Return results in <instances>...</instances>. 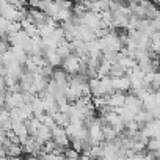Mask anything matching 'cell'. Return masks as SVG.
<instances>
[{
	"label": "cell",
	"mask_w": 160,
	"mask_h": 160,
	"mask_svg": "<svg viewBox=\"0 0 160 160\" xmlns=\"http://www.w3.org/2000/svg\"><path fill=\"white\" fill-rule=\"evenodd\" d=\"M124 99H126V94L124 93L115 91L110 96H107V107H110L112 110L121 108V107H124Z\"/></svg>",
	"instance_id": "obj_5"
},
{
	"label": "cell",
	"mask_w": 160,
	"mask_h": 160,
	"mask_svg": "<svg viewBox=\"0 0 160 160\" xmlns=\"http://www.w3.org/2000/svg\"><path fill=\"white\" fill-rule=\"evenodd\" d=\"M158 149H160V141H158V138H151V140H148L146 148H144L146 152H157Z\"/></svg>",
	"instance_id": "obj_17"
},
{
	"label": "cell",
	"mask_w": 160,
	"mask_h": 160,
	"mask_svg": "<svg viewBox=\"0 0 160 160\" xmlns=\"http://www.w3.org/2000/svg\"><path fill=\"white\" fill-rule=\"evenodd\" d=\"M0 16L7 21L16 22L18 21V10L10 2H0Z\"/></svg>",
	"instance_id": "obj_4"
},
{
	"label": "cell",
	"mask_w": 160,
	"mask_h": 160,
	"mask_svg": "<svg viewBox=\"0 0 160 160\" xmlns=\"http://www.w3.org/2000/svg\"><path fill=\"white\" fill-rule=\"evenodd\" d=\"M126 160H143V152H140V154H135L133 157H130V158H126Z\"/></svg>",
	"instance_id": "obj_20"
},
{
	"label": "cell",
	"mask_w": 160,
	"mask_h": 160,
	"mask_svg": "<svg viewBox=\"0 0 160 160\" xmlns=\"http://www.w3.org/2000/svg\"><path fill=\"white\" fill-rule=\"evenodd\" d=\"M22 152H24L22 146H19V144H10L5 148V155H8V157H21Z\"/></svg>",
	"instance_id": "obj_16"
},
{
	"label": "cell",
	"mask_w": 160,
	"mask_h": 160,
	"mask_svg": "<svg viewBox=\"0 0 160 160\" xmlns=\"http://www.w3.org/2000/svg\"><path fill=\"white\" fill-rule=\"evenodd\" d=\"M35 138L38 140L39 144H44V143H47V141L52 140V132H50V129H47L46 126L41 124L39 129H38V132H36V135H35Z\"/></svg>",
	"instance_id": "obj_10"
},
{
	"label": "cell",
	"mask_w": 160,
	"mask_h": 160,
	"mask_svg": "<svg viewBox=\"0 0 160 160\" xmlns=\"http://www.w3.org/2000/svg\"><path fill=\"white\" fill-rule=\"evenodd\" d=\"M140 137L151 140V138H158V121L152 119L149 122H146L144 126H141L140 129Z\"/></svg>",
	"instance_id": "obj_1"
},
{
	"label": "cell",
	"mask_w": 160,
	"mask_h": 160,
	"mask_svg": "<svg viewBox=\"0 0 160 160\" xmlns=\"http://www.w3.org/2000/svg\"><path fill=\"white\" fill-rule=\"evenodd\" d=\"M124 107L127 108V110H130L132 113H138L140 110H143V104H141V101L137 98V96H133V94H129V96H126V99H124Z\"/></svg>",
	"instance_id": "obj_7"
},
{
	"label": "cell",
	"mask_w": 160,
	"mask_h": 160,
	"mask_svg": "<svg viewBox=\"0 0 160 160\" xmlns=\"http://www.w3.org/2000/svg\"><path fill=\"white\" fill-rule=\"evenodd\" d=\"M126 71L127 69H124L121 64H112V68H110V72H108V77L110 78H118V77H122V75H126Z\"/></svg>",
	"instance_id": "obj_15"
},
{
	"label": "cell",
	"mask_w": 160,
	"mask_h": 160,
	"mask_svg": "<svg viewBox=\"0 0 160 160\" xmlns=\"http://www.w3.org/2000/svg\"><path fill=\"white\" fill-rule=\"evenodd\" d=\"M112 87H113V91H118V93L129 91L130 90L129 77L127 75H122V77H118V78H112Z\"/></svg>",
	"instance_id": "obj_6"
},
{
	"label": "cell",
	"mask_w": 160,
	"mask_h": 160,
	"mask_svg": "<svg viewBox=\"0 0 160 160\" xmlns=\"http://www.w3.org/2000/svg\"><path fill=\"white\" fill-rule=\"evenodd\" d=\"M55 52L60 55V58H61V60H64V58H68L69 55H72L71 44H69L66 39H63L61 42H58V44H57V49H55Z\"/></svg>",
	"instance_id": "obj_11"
},
{
	"label": "cell",
	"mask_w": 160,
	"mask_h": 160,
	"mask_svg": "<svg viewBox=\"0 0 160 160\" xmlns=\"http://www.w3.org/2000/svg\"><path fill=\"white\" fill-rule=\"evenodd\" d=\"M52 118H53V121H55V126L63 127V129L71 122V121H69V116H68V115H64V113H60V112L53 113V115H52Z\"/></svg>",
	"instance_id": "obj_14"
},
{
	"label": "cell",
	"mask_w": 160,
	"mask_h": 160,
	"mask_svg": "<svg viewBox=\"0 0 160 160\" xmlns=\"http://www.w3.org/2000/svg\"><path fill=\"white\" fill-rule=\"evenodd\" d=\"M42 58H44V61L49 64V66H52V68H57V66H60L61 64V58H60V55L55 52V50H47L44 55H42Z\"/></svg>",
	"instance_id": "obj_9"
},
{
	"label": "cell",
	"mask_w": 160,
	"mask_h": 160,
	"mask_svg": "<svg viewBox=\"0 0 160 160\" xmlns=\"http://www.w3.org/2000/svg\"><path fill=\"white\" fill-rule=\"evenodd\" d=\"M30 107H32V113H33V116H35V118H39L41 115H44L42 102H41V99H39L38 96L33 99V102L30 104Z\"/></svg>",
	"instance_id": "obj_13"
},
{
	"label": "cell",
	"mask_w": 160,
	"mask_h": 160,
	"mask_svg": "<svg viewBox=\"0 0 160 160\" xmlns=\"http://www.w3.org/2000/svg\"><path fill=\"white\" fill-rule=\"evenodd\" d=\"M38 119H39V122H41L42 126H46V127L50 129V130L55 127V121H53V118H52L50 115H46V113H44V115H41Z\"/></svg>",
	"instance_id": "obj_18"
},
{
	"label": "cell",
	"mask_w": 160,
	"mask_h": 160,
	"mask_svg": "<svg viewBox=\"0 0 160 160\" xmlns=\"http://www.w3.org/2000/svg\"><path fill=\"white\" fill-rule=\"evenodd\" d=\"M7 160H27V158H22V157H7Z\"/></svg>",
	"instance_id": "obj_21"
},
{
	"label": "cell",
	"mask_w": 160,
	"mask_h": 160,
	"mask_svg": "<svg viewBox=\"0 0 160 160\" xmlns=\"http://www.w3.org/2000/svg\"><path fill=\"white\" fill-rule=\"evenodd\" d=\"M61 66H63V69L61 71H64L66 74H69V75H74V74H77L78 72V66H80V58L77 57V55H69L68 58H64L63 61H61Z\"/></svg>",
	"instance_id": "obj_2"
},
{
	"label": "cell",
	"mask_w": 160,
	"mask_h": 160,
	"mask_svg": "<svg viewBox=\"0 0 160 160\" xmlns=\"http://www.w3.org/2000/svg\"><path fill=\"white\" fill-rule=\"evenodd\" d=\"M11 132L21 140V144L28 138V132H27V127L24 122H13L11 124Z\"/></svg>",
	"instance_id": "obj_8"
},
{
	"label": "cell",
	"mask_w": 160,
	"mask_h": 160,
	"mask_svg": "<svg viewBox=\"0 0 160 160\" xmlns=\"http://www.w3.org/2000/svg\"><path fill=\"white\" fill-rule=\"evenodd\" d=\"M52 141L57 144V146H60V148H69V138H68V135H66V132H64V129L63 127H58V126H55L52 130Z\"/></svg>",
	"instance_id": "obj_3"
},
{
	"label": "cell",
	"mask_w": 160,
	"mask_h": 160,
	"mask_svg": "<svg viewBox=\"0 0 160 160\" xmlns=\"http://www.w3.org/2000/svg\"><path fill=\"white\" fill-rule=\"evenodd\" d=\"M24 124H25V127H27L28 137H35V135H36V132H38V129H39V126H41L39 119H38V118H35V116H32L30 119H27Z\"/></svg>",
	"instance_id": "obj_12"
},
{
	"label": "cell",
	"mask_w": 160,
	"mask_h": 160,
	"mask_svg": "<svg viewBox=\"0 0 160 160\" xmlns=\"http://www.w3.org/2000/svg\"><path fill=\"white\" fill-rule=\"evenodd\" d=\"M63 157H64V158H69V160H77V158L80 157V154L75 152V151L71 149V148H66L64 152H63Z\"/></svg>",
	"instance_id": "obj_19"
}]
</instances>
